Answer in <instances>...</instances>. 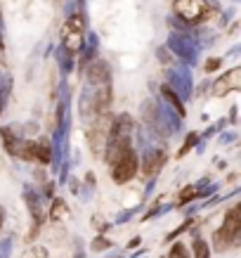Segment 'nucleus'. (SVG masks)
<instances>
[{"label":"nucleus","instance_id":"1","mask_svg":"<svg viewBox=\"0 0 241 258\" xmlns=\"http://www.w3.org/2000/svg\"><path fill=\"white\" fill-rule=\"evenodd\" d=\"M132 135H135V121L128 114H118L109 123V133H107V142H104V161L114 164L123 152L132 149Z\"/></svg>","mask_w":241,"mask_h":258},{"label":"nucleus","instance_id":"24","mask_svg":"<svg viewBox=\"0 0 241 258\" xmlns=\"http://www.w3.org/2000/svg\"><path fill=\"white\" fill-rule=\"evenodd\" d=\"M140 246V237H135V239H130V244H128V249H137Z\"/></svg>","mask_w":241,"mask_h":258},{"label":"nucleus","instance_id":"17","mask_svg":"<svg viewBox=\"0 0 241 258\" xmlns=\"http://www.w3.org/2000/svg\"><path fill=\"white\" fill-rule=\"evenodd\" d=\"M10 88H12V81L5 79V81H3V86H0V114H3V109H5V104H8Z\"/></svg>","mask_w":241,"mask_h":258},{"label":"nucleus","instance_id":"22","mask_svg":"<svg viewBox=\"0 0 241 258\" xmlns=\"http://www.w3.org/2000/svg\"><path fill=\"white\" fill-rule=\"evenodd\" d=\"M220 67H222V59H220V57H213V59L206 62V71H208V74H213V71L220 69Z\"/></svg>","mask_w":241,"mask_h":258},{"label":"nucleus","instance_id":"7","mask_svg":"<svg viewBox=\"0 0 241 258\" xmlns=\"http://www.w3.org/2000/svg\"><path fill=\"white\" fill-rule=\"evenodd\" d=\"M166 86L171 88V90L178 95L180 100H187L189 95L194 93L192 74H189L185 67H173V69H168V79H166Z\"/></svg>","mask_w":241,"mask_h":258},{"label":"nucleus","instance_id":"2","mask_svg":"<svg viewBox=\"0 0 241 258\" xmlns=\"http://www.w3.org/2000/svg\"><path fill=\"white\" fill-rule=\"evenodd\" d=\"M215 3L213 0H173V15L175 19L187 26H199L206 24L210 17L215 15Z\"/></svg>","mask_w":241,"mask_h":258},{"label":"nucleus","instance_id":"5","mask_svg":"<svg viewBox=\"0 0 241 258\" xmlns=\"http://www.w3.org/2000/svg\"><path fill=\"white\" fill-rule=\"evenodd\" d=\"M168 50L173 55L182 59V64L187 67H194L199 59V45H196L194 36H185V33H173L168 38Z\"/></svg>","mask_w":241,"mask_h":258},{"label":"nucleus","instance_id":"4","mask_svg":"<svg viewBox=\"0 0 241 258\" xmlns=\"http://www.w3.org/2000/svg\"><path fill=\"white\" fill-rule=\"evenodd\" d=\"M239 237H241V209L239 206H232L225 213L222 227L215 230V235H213L215 251H227V249H232V246H236Z\"/></svg>","mask_w":241,"mask_h":258},{"label":"nucleus","instance_id":"6","mask_svg":"<svg viewBox=\"0 0 241 258\" xmlns=\"http://www.w3.org/2000/svg\"><path fill=\"white\" fill-rule=\"evenodd\" d=\"M137 171H140V161H137V154H135L132 149L123 152V154L111 164V178H114V182H118V185L130 182V180L137 175Z\"/></svg>","mask_w":241,"mask_h":258},{"label":"nucleus","instance_id":"20","mask_svg":"<svg viewBox=\"0 0 241 258\" xmlns=\"http://www.w3.org/2000/svg\"><path fill=\"white\" fill-rule=\"evenodd\" d=\"M109 246H111V239H107V237H97V239L90 244L93 251H104V249H109Z\"/></svg>","mask_w":241,"mask_h":258},{"label":"nucleus","instance_id":"25","mask_svg":"<svg viewBox=\"0 0 241 258\" xmlns=\"http://www.w3.org/2000/svg\"><path fill=\"white\" fill-rule=\"evenodd\" d=\"M5 225V209H3V206H0V227Z\"/></svg>","mask_w":241,"mask_h":258},{"label":"nucleus","instance_id":"3","mask_svg":"<svg viewBox=\"0 0 241 258\" xmlns=\"http://www.w3.org/2000/svg\"><path fill=\"white\" fill-rule=\"evenodd\" d=\"M86 45V17L81 12L69 15V19L64 22L62 29V50L66 55L76 57Z\"/></svg>","mask_w":241,"mask_h":258},{"label":"nucleus","instance_id":"14","mask_svg":"<svg viewBox=\"0 0 241 258\" xmlns=\"http://www.w3.org/2000/svg\"><path fill=\"white\" fill-rule=\"evenodd\" d=\"M22 258H47V251H45V246H40V244H31V246L22 253Z\"/></svg>","mask_w":241,"mask_h":258},{"label":"nucleus","instance_id":"9","mask_svg":"<svg viewBox=\"0 0 241 258\" xmlns=\"http://www.w3.org/2000/svg\"><path fill=\"white\" fill-rule=\"evenodd\" d=\"M239 88H241V69L234 67V69L222 74V76L213 83V93L218 95V97H222V95H229V93H234V90H239Z\"/></svg>","mask_w":241,"mask_h":258},{"label":"nucleus","instance_id":"10","mask_svg":"<svg viewBox=\"0 0 241 258\" xmlns=\"http://www.w3.org/2000/svg\"><path fill=\"white\" fill-rule=\"evenodd\" d=\"M24 199H26V204H29V211H31V218H33V225H31V235H29V239H33V237L38 235L40 225H43V218H45V211H43V204H40V197L33 192L31 187L24 192Z\"/></svg>","mask_w":241,"mask_h":258},{"label":"nucleus","instance_id":"21","mask_svg":"<svg viewBox=\"0 0 241 258\" xmlns=\"http://www.w3.org/2000/svg\"><path fill=\"white\" fill-rule=\"evenodd\" d=\"M10 249H12V239H0V258H10Z\"/></svg>","mask_w":241,"mask_h":258},{"label":"nucleus","instance_id":"8","mask_svg":"<svg viewBox=\"0 0 241 258\" xmlns=\"http://www.w3.org/2000/svg\"><path fill=\"white\" fill-rule=\"evenodd\" d=\"M166 161H168V154H166L164 147H149V149H144V157H142V164H140V171L137 173H142L144 178L151 180L161 173Z\"/></svg>","mask_w":241,"mask_h":258},{"label":"nucleus","instance_id":"12","mask_svg":"<svg viewBox=\"0 0 241 258\" xmlns=\"http://www.w3.org/2000/svg\"><path fill=\"white\" fill-rule=\"evenodd\" d=\"M192 251H194V258H210V246L201 237H196L194 242H192Z\"/></svg>","mask_w":241,"mask_h":258},{"label":"nucleus","instance_id":"19","mask_svg":"<svg viewBox=\"0 0 241 258\" xmlns=\"http://www.w3.org/2000/svg\"><path fill=\"white\" fill-rule=\"evenodd\" d=\"M168 258H192V256H189V251L185 249V244L175 242L173 244V249H171V253H168Z\"/></svg>","mask_w":241,"mask_h":258},{"label":"nucleus","instance_id":"18","mask_svg":"<svg viewBox=\"0 0 241 258\" xmlns=\"http://www.w3.org/2000/svg\"><path fill=\"white\" fill-rule=\"evenodd\" d=\"M199 197V189H196V185H189L187 189H182L180 192V204H189L192 199H196Z\"/></svg>","mask_w":241,"mask_h":258},{"label":"nucleus","instance_id":"16","mask_svg":"<svg viewBox=\"0 0 241 258\" xmlns=\"http://www.w3.org/2000/svg\"><path fill=\"white\" fill-rule=\"evenodd\" d=\"M196 145H199V135H196V133H189V135H187V140H185V145H182V149L178 152V157H185L187 152H192Z\"/></svg>","mask_w":241,"mask_h":258},{"label":"nucleus","instance_id":"11","mask_svg":"<svg viewBox=\"0 0 241 258\" xmlns=\"http://www.w3.org/2000/svg\"><path fill=\"white\" fill-rule=\"evenodd\" d=\"M161 100H164V104H166V107H168V109H173V111H175V114H178L180 118H185V116H187V111H185V102L180 100L178 95L173 93V90H171V88H168V86H166V83H164V86H161Z\"/></svg>","mask_w":241,"mask_h":258},{"label":"nucleus","instance_id":"23","mask_svg":"<svg viewBox=\"0 0 241 258\" xmlns=\"http://www.w3.org/2000/svg\"><path fill=\"white\" fill-rule=\"evenodd\" d=\"M158 59L161 62H171V50L168 47H158Z\"/></svg>","mask_w":241,"mask_h":258},{"label":"nucleus","instance_id":"13","mask_svg":"<svg viewBox=\"0 0 241 258\" xmlns=\"http://www.w3.org/2000/svg\"><path fill=\"white\" fill-rule=\"evenodd\" d=\"M57 62H59V67H62V71L64 74H69L71 69H73V57L71 55H66V52H64L62 47H59V50H57Z\"/></svg>","mask_w":241,"mask_h":258},{"label":"nucleus","instance_id":"15","mask_svg":"<svg viewBox=\"0 0 241 258\" xmlns=\"http://www.w3.org/2000/svg\"><path fill=\"white\" fill-rule=\"evenodd\" d=\"M66 211H69V209H66V204H64L62 199H55V202H52V211H50V218H52V220H59L62 216H66Z\"/></svg>","mask_w":241,"mask_h":258}]
</instances>
